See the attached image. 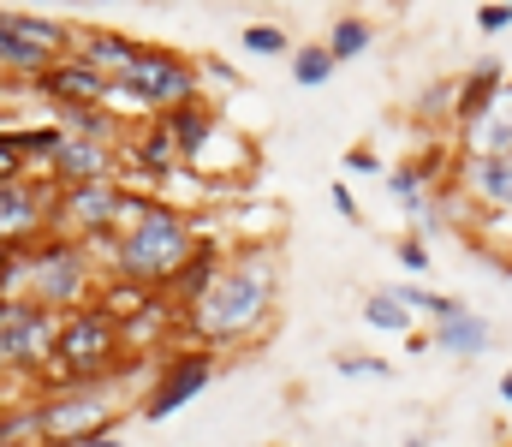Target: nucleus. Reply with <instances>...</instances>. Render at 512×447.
Returning a JSON list of instances; mask_svg holds the SVG:
<instances>
[{
    "instance_id": "1",
    "label": "nucleus",
    "mask_w": 512,
    "mask_h": 447,
    "mask_svg": "<svg viewBox=\"0 0 512 447\" xmlns=\"http://www.w3.org/2000/svg\"><path fill=\"white\" fill-rule=\"evenodd\" d=\"M274 293H280V251H274L268 239L239 245V251L221 263L215 287L185 310V340H191V346H209V352L239 346V340H256L262 322L274 316Z\"/></svg>"
},
{
    "instance_id": "2",
    "label": "nucleus",
    "mask_w": 512,
    "mask_h": 447,
    "mask_svg": "<svg viewBox=\"0 0 512 447\" xmlns=\"http://www.w3.org/2000/svg\"><path fill=\"white\" fill-rule=\"evenodd\" d=\"M203 239H209V233L197 227V215H185L179 203L155 197V203L131 221L126 233H114V239H102V245H90V251H96L102 275L161 293V287H167V281L191 263V251H197Z\"/></svg>"
},
{
    "instance_id": "3",
    "label": "nucleus",
    "mask_w": 512,
    "mask_h": 447,
    "mask_svg": "<svg viewBox=\"0 0 512 447\" xmlns=\"http://www.w3.org/2000/svg\"><path fill=\"white\" fill-rule=\"evenodd\" d=\"M96 287H102L96 251L78 245V239L48 233V239H36V245L18 251V263H12V293L6 298H36V304H48L54 316H66V310H84V304L96 298Z\"/></svg>"
},
{
    "instance_id": "4",
    "label": "nucleus",
    "mask_w": 512,
    "mask_h": 447,
    "mask_svg": "<svg viewBox=\"0 0 512 447\" xmlns=\"http://www.w3.org/2000/svg\"><path fill=\"white\" fill-rule=\"evenodd\" d=\"M126 334L114 316H102L96 304L84 310H66L60 328H54V358L42 370V394L48 388H66V382H96V376H114L126 370Z\"/></svg>"
},
{
    "instance_id": "5",
    "label": "nucleus",
    "mask_w": 512,
    "mask_h": 447,
    "mask_svg": "<svg viewBox=\"0 0 512 447\" xmlns=\"http://www.w3.org/2000/svg\"><path fill=\"white\" fill-rule=\"evenodd\" d=\"M36 412H42V442L48 447H72V442H84V436L120 430V412H126V370L96 376V382L48 388V394H36Z\"/></svg>"
},
{
    "instance_id": "6",
    "label": "nucleus",
    "mask_w": 512,
    "mask_h": 447,
    "mask_svg": "<svg viewBox=\"0 0 512 447\" xmlns=\"http://www.w3.org/2000/svg\"><path fill=\"white\" fill-rule=\"evenodd\" d=\"M131 102L155 120V114H173L185 102H203V78H197V60L173 54V48H155V42H137L131 66L114 78Z\"/></svg>"
},
{
    "instance_id": "7",
    "label": "nucleus",
    "mask_w": 512,
    "mask_h": 447,
    "mask_svg": "<svg viewBox=\"0 0 512 447\" xmlns=\"http://www.w3.org/2000/svg\"><path fill=\"white\" fill-rule=\"evenodd\" d=\"M215 370H221V352H209V346H173V352H161V364H155V376H149L137 412H143L149 424L173 418L179 406H191V400L215 382Z\"/></svg>"
},
{
    "instance_id": "8",
    "label": "nucleus",
    "mask_w": 512,
    "mask_h": 447,
    "mask_svg": "<svg viewBox=\"0 0 512 447\" xmlns=\"http://www.w3.org/2000/svg\"><path fill=\"white\" fill-rule=\"evenodd\" d=\"M54 328L60 316L36 298H6L0 304V370L6 376H42L54 358Z\"/></svg>"
},
{
    "instance_id": "9",
    "label": "nucleus",
    "mask_w": 512,
    "mask_h": 447,
    "mask_svg": "<svg viewBox=\"0 0 512 447\" xmlns=\"http://www.w3.org/2000/svg\"><path fill=\"white\" fill-rule=\"evenodd\" d=\"M120 203H126V185H120V179L60 185V191H54V233H60V239H78V245H102V239H114Z\"/></svg>"
},
{
    "instance_id": "10",
    "label": "nucleus",
    "mask_w": 512,
    "mask_h": 447,
    "mask_svg": "<svg viewBox=\"0 0 512 447\" xmlns=\"http://www.w3.org/2000/svg\"><path fill=\"white\" fill-rule=\"evenodd\" d=\"M54 233V185L42 173H18L0 185V245L24 251Z\"/></svg>"
},
{
    "instance_id": "11",
    "label": "nucleus",
    "mask_w": 512,
    "mask_h": 447,
    "mask_svg": "<svg viewBox=\"0 0 512 447\" xmlns=\"http://www.w3.org/2000/svg\"><path fill=\"white\" fill-rule=\"evenodd\" d=\"M24 96H42L48 108H102V96H108V78L102 72H90L84 60H54Z\"/></svg>"
},
{
    "instance_id": "12",
    "label": "nucleus",
    "mask_w": 512,
    "mask_h": 447,
    "mask_svg": "<svg viewBox=\"0 0 512 447\" xmlns=\"http://www.w3.org/2000/svg\"><path fill=\"white\" fill-rule=\"evenodd\" d=\"M0 24H6L18 42H30L36 54H48V60H72V48H78V24H72V18H54V12L0 6Z\"/></svg>"
},
{
    "instance_id": "13",
    "label": "nucleus",
    "mask_w": 512,
    "mask_h": 447,
    "mask_svg": "<svg viewBox=\"0 0 512 447\" xmlns=\"http://www.w3.org/2000/svg\"><path fill=\"white\" fill-rule=\"evenodd\" d=\"M131 54H137V36L108 30V24H78V48H72V60H84V66H90V72H102L108 84L131 66Z\"/></svg>"
},
{
    "instance_id": "14",
    "label": "nucleus",
    "mask_w": 512,
    "mask_h": 447,
    "mask_svg": "<svg viewBox=\"0 0 512 447\" xmlns=\"http://www.w3.org/2000/svg\"><path fill=\"white\" fill-rule=\"evenodd\" d=\"M459 173L483 203V215H512V155H465Z\"/></svg>"
},
{
    "instance_id": "15",
    "label": "nucleus",
    "mask_w": 512,
    "mask_h": 447,
    "mask_svg": "<svg viewBox=\"0 0 512 447\" xmlns=\"http://www.w3.org/2000/svg\"><path fill=\"white\" fill-rule=\"evenodd\" d=\"M221 263H227V257H221V245H215V239H203V245L191 251V263H185V269H179V275H173V281L161 287V304H173V310L185 316V310H191L197 298H203L209 287H215Z\"/></svg>"
},
{
    "instance_id": "16",
    "label": "nucleus",
    "mask_w": 512,
    "mask_h": 447,
    "mask_svg": "<svg viewBox=\"0 0 512 447\" xmlns=\"http://www.w3.org/2000/svg\"><path fill=\"white\" fill-rule=\"evenodd\" d=\"M459 138H465V155H512V84H501L483 120L459 126Z\"/></svg>"
},
{
    "instance_id": "17",
    "label": "nucleus",
    "mask_w": 512,
    "mask_h": 447,
    "mask_svg": "<svg viewBox=\"0 0 512 447\" xmlns=\"http://www.w3.org/2000/svg\"><path fill=\"white\" fill-rule=\"evenodd\" d=\"M155 120H161V132L173 138L179 161H191V155L203 149V138L215 132V120H221V114H215V102L203 96V102H185V108H173V114H155Z\"/></svg>"
},
{
    "instance_id": "18",
    "label": "nucleus",
    "mask_w": 512,
    "mask_h": 447,
    "mask_svg": "<svg viewBox=\"0 0 512 447\" xmlns=\"http://www.w3.org/2000/svg\"><path fill=\"white\" fill-rule=\"evenodd\" d=\"M501 84H507L501 60H477V66H471V78H459V96H453V120H459V126L483 120V114H489V102L501 96Z\"/></svg>"
},
{
    "instance_id": "19",
    "label": "nucleus",
    "mask_w": 512,
    "mask_h": 447,
    "mask_svg": "<svg viewBox=\"0 0 512 447\" xmlns=\"http://www.w3.org/2000/svg\"><path fill=\"white\" fill-rule=\"evenodd\" d=\"M429 346H447V352H465V358H471V352H483V346H489V322H483V316H471V310H459L453 322H441V334H435Z\"/></svg>"
},
{
    "instance_id": "20",
    "label": "nucleus",
    "mask_w": 512,
    "mask_h": 447,
    "mask_svg": "<svg viewBox=\"0 0 512 447\" xmlns=\"http://www.w3.org/2000/svg\"><path fill=\"white\" fill-rule=\"evenodd\" d=\"M370 42H376V30H370L364 18H352V12L334 18V30H328V54H334V66H340V60H358Z\"/></svg>"
},
{
    "instance_id": "21",
    "label": "nucleus",
    "mask_w": 512,
    "mask_h": 447,
    "mask_svg": "<svg viewBox=\"0 0 512 447\" xmlns=\"http://www.w3.org/2000/svg\"><path fill=\"white\" fill-rule=\"evenodd\" d=\"M292 78H298L304 90L328 84V78H334V54H328V48H298V60H292Z\"/></svg>"
},
{
    "instance_id": "22",
    "label": "nucleus",
    "mask_w": 512,
    "mask_h": 447,
    "mask_svg": "<svg viewBox=\"0 0 512 447\" xmlns=\"http://www.w3.org/2000/svg\"><path fill=\"white\" fill-rule=\"evenodd\" d=\"M364 322H370V328H393V334H411V310H405V304H393L387 293L364 298Z\"/></svg>"
},
{
    "instance_id": "23",
    "label": "nucleus",
    "mask_w": 512,
    "mask_h": 447,
    "mask_svg": "<svg viewBox=\"0 0 512 447\" xmlns=\"http://www.w3.org/2000/svg\"><path fill=\"white\" fill-rule=\"evenodd\" d=\"M245 48L251 54H286V30L280 24H251L245 30Z\"/></svg>"
},
{
    "instance_id": "24",
    "label": "nucleus",
    "mask_w": 512,
    "mask_h": 447,
    "mask_svg": "<svg viewBox=\"0 0 512 447\" xmlns=\"http://www.w3.org/2000/svg\"><path fill=\"white\" fill-rule=\"evenodd\" d=\"M387 185H393V197H399L405 209H417V203H423V179H417L411 167H393V173H387Z\"/></svg>"
},
{
    "instance_id": "25",
    "label": "nucleus",
    "mask_w": 512,
    "mask_h": 447,
    "mask_svg": "<svg viewBox=\"0 0 512 447\" xmlns=\"http://www.w3.org/2000/svg\"><path fill=\"white\" fill-rule=\"evenodd\" d=\"M399 263H405L411 275H417V269H429V245H423L417 233H411V239H399Z\"/></svg>"
},
{
    "instance_id": "26",
    "label": "nucleus",
    "mask_w": 512,
    "mask_h": 447,
    "mask_svg": "<svg viewBox=\"0 0 512 447\" xmlns=\"http://www.w3.org/2000/svg\"><path fill=\"white\" fill-rule=\"evenodd\" d=\"M340 364V376H387L382 358H334Z\"/></svg>"
},
{
    "instance_id": "27",
    "label": "nucleus",
    "mask_w": 512,
    "mask_h": 447,
    "mask_svg": "<svg viewBox=\"0 0 512 447\" xmlns=\"http://www.w3.org/2000/svg\"><path fill=\"white\" fill-rule=\"evenodd\" d=\"M507 24H512V6H477V30L495 36V30H507Z\"/></svg>"
},
{
    "instance_id": "28",
    "label": "nucleus",
    "mask_w": 512,
    "mask_h": 447,
    "mask_svg": "<svg viewBox=\"0 0 512 447\" xmlns=\"http://www.w3.org/2000/svg\"><path fill=\"white\" fill-rule=\"evenodd\" d=\"M18 173H24V161H18V149H12V138L0 132V185H6V179H18Z\"/></svg>"
},
{
    "instance_id": "29",
    "label": "nucleus",
    "mask_w": 512,
    "mask_h": 447,
    "mask_svg": "<svg viewBox=\"0 0 512 447\" xmlns=\"http://www.w3.org/2000/svg\"><path fill=\"white\" fill-rule=\"evenodd\" d=\"M346 173H382V161H376L370 149H352V155H346Z\"/></svg>"
},
{
    "instance_id": "30",
    "label": "nucleus",
    "mask_w": 512,
    "mask_h": 447,
    "mask_svg": "<svg viewBox=\"0 0 512 447\" xmlns=\"http://www.w3.org/2000/svg\"><path fill=\"white\" fill-rule=\"evenodd\" d=\"M12 263H18V251H12V245H0V298L12 293Z\"/></svg>"
},
{
    "instance_id": "31",
    "label": "nucleus",
    "mask_w": 512,
    "mask_h": 447,
    "mask_svg": "<svg viewBox=\"0 0 512 447\" xmlns=\"http://www.w3.org/2000/svg\"><path fill=\"white\" fill-rule=\"evenodd\" d=\"M72 447H126V430H102V436H84V442Z\"/></svg>"
},
{
    "instance_id": "32",
    "label": "nucleus",
    "mask_w": 512,
    "mask_h": 447,
    "mask_svg": "<svg viewBox=\"0 0 512 447\" xmlns=\"http://www.w3.org/2000/svg\"><path fill=\"white\" fill-rule=\"evenodd\" d=\"M334 209H340L346 221H358V203H352V191H346V185H334Z\"/></svg>"
},
{
    "instance_id": "33",
    "label": "nucleus",
    "mask_w": 512,
    "mask_h": 447,
    "mask_svg": "<svg viewBox=\"0 0 512 447\" xmlns=\"http://www.w3.org/2000/svg\"><path fill=\"white\" fill-rule=\"evenodd\" d=\"M501 400H507V406H512V370H507V376H501Z\"/></svg>"
},
{
    "instance_id": "34",
    "label": "nucleus",
    "mask_w": 512,
    "mask_h": 447,
    "mask_svg": "<svg viewBox=\"0 0 512 447\" xmlns=\"http://www.w3.org/2000/svg\"><path fill=\"white\" fill-rule=\"evenodd\" d=\"M0 102H12V84H6V78H0Z\"/></svg>"
},
{
    "instance_id": "35",
    "label": "nucleus",
    "mask_w": 512,
    "mask_h": 447,
    "mask_svg": "<svg viewBox=\"0 0 512 447\" xmlns=\"http://www.w3.org/2000/svg\"><path fill=\"white\" fill-rule=\"evenodd\" d=\"M405 447H429V442H423V436H411V442H405Z\"/></svg>"
}]
</instances>
